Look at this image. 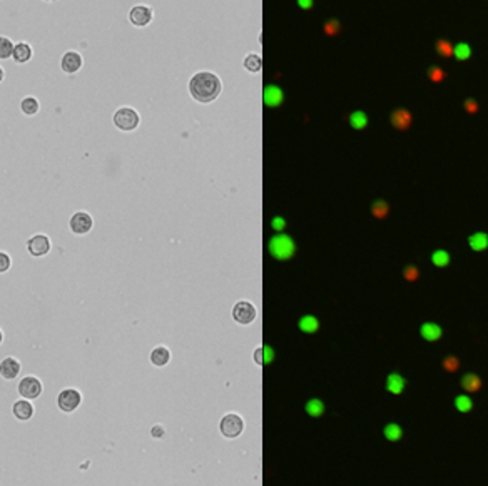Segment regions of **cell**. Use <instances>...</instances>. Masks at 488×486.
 Here are the masks:
<instances>
[{"mask_svg": "<svg viewBox=\"0 0 488 486\" xmlns=\"http://www.w3.org/2000/svg\"><path fill=\"white\" fill-rule=\"evenodd\" d=\"M189 92L196 101L204 104L211 102L221 94V80L211 72H199L191 79Z\"/></svg>", "mask_w": 488, "mask_h": 486, "instance_id": "cell-1", "label": "cell"}, {"mask_svg": "<svg viewBox=\"0 0 488 486\" xmlns=\"http://www.w3.org/2000/svg\"><path fill=\"white\" fill-rule=\"evenodd\" d=\"M268 249L274 259L278 261H288L294 256L296 246L293 242V239L286 236V234H279V236H274L270 244H268Z\"/></svg>", "mask_w": 488, "mask_h": 486, "instance_id": "cell-2", "label": "cell"}, {"mask_svg": "<svg viewBox=\"0 0 488 486\" xmlns=\"http://www.w3.org/2000/svg\"><path fill=\"white\" fill-rule=\"evenodd\" d=\"M114 124L120 130H134L139 125V114L130 107H120L114 114Z\"/></svg>", "mask_w": 488, "mask_h": 486, "instance_id": "cell-3", "label": "cell"}, {"mask_svg": "<svg viewBox=\"0 0 488 486\" xmlns=\"http://www.w3.org/2000/svg\"><path fill=\"white\" fill-rule=\"evenodd\" d=\"M219 428H221V433L226 436V438H236V436H239L241 431H243L244 423L239 414H226V416L221 419Z\"/></svg>", "mask_w": 488, "mask_h": 486, "instance_id": "cell-4", "label": "cell"}, {"mask_svg": "<svg viewBox=\"0 0 488 486\" xmlns=\"http://www.w3.org/2000/svg\"><path fill=\"white\" fill-rule=\"evenodd\" d=\"M233 318L239 324H251L256 319V309L254 306L248 301H239L233 308Z\"/></svg>", "mask_w": 488, "mask_h": 486, "instance_id": "cell-5", "label": "cell"}, {"mask_svg": "<svg viewBox=\"0 0 488 486\" xmlns=\"http://www.w3.org/2000/svg\"><path fill=\"white\" fill-rule=\"evenodd\" d=\"M57 405L65 413L74 411L80 405V393L77 390H64L57 398Z\"/></svg>", "mask_w": 488, "mask_h": 486, "instance_id": "cell-6", "label": "cell"}, {"mask_svg": "<svg viewBox=\"0 0 488 486\" xmlns=\"http://www.w3.org/2000/svg\"><path fill=\"white\" fill-rule=\"evenodd\" d=\"M19 393L24 398H27V400H35V398L42 393L40 381L37 378H32V376H29V378H24L20 381V384H19Z\"/></svg>", "mask_w": 488, "mask_h": 486, "instance_id": "cell-7", "label": "cell"}, {"mask_svg": "<svg viewBox=\"0 0 488 486\" xmlns=\"http://www.w3.org/2000/svg\"><path fill=\"white\" fill-rule=\"evenodd\" d=\"M27 249H29L32 256H43L51 249V239L43 236V234H37V236L30 237L27 241Z\"/></svg>", "mask_w": 488, "mask_h": 486, "instance_id": "cell-8", "label": "cell"}, {"mask_svg": "<svg viewBox=\"0 0 488 486\" xmlns=\"http://www.w3.org/2000/svg\"><path fill=\"white\" fill-rule=\"evenodd\" d=\"M70 229L75 234H85L92 229V217L87 212H77L70 219Z\"/></svg>", "mask_w": 488, "mask_h": 486, "instance_id": "cell-9", "label": "cell"}, {"mask_svg": "<svg viewBox=\"0 0 488 486\" xmlns=\"http://www.w3.org/2000/svg\"><path fill=\"white\" fill-rule=\"evenodd\" d=\"M129 19L136 27H144L149 24L152 19V10L149 7H146V5H136V7H132V10H130Z\"/></svg>", "mask_w": 488, "mask_h": 486, "instance_id": "cell-10", "label": "cell"}, {"mask_svg": "<svg viewBox=\"0 0 488 486\" xmlns=\"http://www.w3.org/2000/svg\"><path fill=\"white\" fill-rule=\"evenodd\" d=\"M411 119L413 117H411V114L407 109H396L391 114V125L398 130H407L411 125Z\"/></svg>", "mask_w": 488, "mask_h": 486, "instance_id": "cell-11", "label": "cell"}, {"mask_svg": "<svg viewBox=\"0 0 488 486\" xmlns=\"http://www.w3.org/2000/svg\"><path fill=\"white\" fill-rule=\"evenodd\" d=\"M80 65H82V57L77 52H67L62 57V62H60V67H62L64 72H67V74L77 72V70L80 69Z\"/></svg>", "mask_w": 488, "mask_h": 486, "instance_id": "cell-12", "label": "cell"}, {"mask_svg": "<svg viewBox=\"0 0 488 486\" xmlns=\"http://www.w3.org/2000/svg\"><path fill=\"white\" fill-rule=\"evenodd\" d=\"M2 376L5 379H14L15 376L19 374V371H20V364L19 361H15L14 358H5L4 361H2Z\"/></svg>", "mask_w": 488, "mask_h": 486, "instance_id": "cell-13", "label": "cell"}, {"mask_svg": "<svg viewBox=\"0 0 488 486\" xmlns=\"http://www.w3.org/2000/svg\"><path fill=\"white\" fill-rule=\"evenodd\" d=\"M420 332H421V336L425 337L426 341H436V339H440L441 337V327L435 324V323H425L423 326L420 327Z\"/></svg>", "mask_w": 488, "mask_h": 486, "instance_id": "cell-14", "label": "cell"}, {"mask_svg": "<svg viewBox=\"0 0 488 486\" xmlns=\"http://www.w3.org/2000/svg\"><path fill=\"white\" fill-rule=\"evenodd\" d=\"M462 386L465 391L468 393H476L481 390V379L478 374H473V373H468L465 374L462 378Z\"/></svg>", "mask_w": 488, "mask_h": 486, "instance_id": "cell-15", "label": "cell"}, {"mask_svg": "<svg viewBox=\"0 0 488 486\" xmlns=\"http://www.w3.org/2000/svg\"><path fill=\"white\" fill-rule=\"evenodd\" d=\"M14 414L17 419L25 421V419H29L32 414H34V408H32L29 401H17L14 405Z\"/></svg>", "mask_w": 488, "mask_h": 486, "instance_id": "cell-16", "label": "cell"}, {"mask_svg": "<svg viewBox=\"0 0 488 486\" xmlns=\"http://www.w3.org/2000/svg\"><path fill=\"white\" fill-rule=\"evenodd\" d=\"M386 390L393 395H400L405 390V379L398 373H391L386 379Z\"/></svg>", "mask_w": 488, "mask_h": 486, "instance_id": "cell-17", "label": "cell"}, {"mask_svg": "<svg viewBox=\"0 0 488 486\" xmlns=\"http://www.w3.org/2000/svg\"><path fill=\"white\" fill-rule=\"evenodd\" d=\"M299 329L306 332V334H313V332H316L320 329V321H318L315 316H303V318L299 319Z\"/></svg>", "mask_w": 488, "mask_h": 486, "instance_id": "cell-18", "label": "cell"}, {"mask_svg": "<svg viewBox=\"0 0 488 486\" xmlns=\"http://www.w3.org/2000/svg\"><path fill=\"white\" fill-rule=\"evenodd\" d=\"M169 358H171V354H169L167 349L162 346L156 348L154 351L151 353V363L156 366H166L169 363Z\"/></svg>", "mask_w": 488, "mask_h": 486, "instance_id": "cell-19", "label": "cell"}, {"mask_svg": "<svg viewBox=\"0 0 488 486\" xmlns=\"http://www.w3.org/2000/svg\"><path fill=\"white\" fill-rule=\"evenodd\" d=\"M30 56H32V51H30V47L27 45V43L22 42V43H17V45L14 47L12 57L15 59V62H19V64L27 62L30 59Z\"/></svg>", "mask_w": 488, "mask_h": 486, "instance_id": "cell-20", "label": "cell"}, {"mask_svg": "<svg viewBox=\"0 0 488 486\" xmlns=\"http://www.w3.org/2000/svg\"><path fill=\"white\" fill-rule=\"evenodd\" d=\"M390 212V206L386 204V201L378 199L371 204V214L376 217V219H385Z\"/></svg>", "mask_w": 488, "mask_h": 486, "instance_id": "cell-21", "label": "cell"}, {"mask_svg": "<svg viewBox=\"0 0 488 486\" xmlns=\"http://www.w3.org/2000/svg\"><path fill=\"white\" fill-rule=\"evenodd\" d=\"M306 413L309 414V416L313 418H320L323 413H325V405H323V401L320 400H309L308 403H306Z\"/></svg>", "mask_w": 488, "mask_h": 486, "instance_id": "cell-22", "label": "cell"}, {"mask_svg": "<svg viewBox=\"0 0 488 486\" xmlns=\"http://www.w3.org/2000/svg\"><path fill=\"white\" fill-rule=\"evenodd\" d=\"M488 246V236L483 232H476L470 237V248L473 251H483Z\"/></svg>", "mask_w": 488, "mask_h": 486, "instance_id": "cell-23", "label": "cell"}, {"mask_svg": "<svg viewBox=\"0 0 488 486\" xmlns=\"http://www.w3.org/2000/svg\"><path fill=\"white\" fill-rule=\"evenodd\" d=\"M281 92L276 87H268L266 89V95H264V101L270 107H276L279 102H281Z\"/></svg>", "mask_w": 488, "mask_h": 486, "instance_id": "cell-24", "label": "cell"}, {"mask_svg": "<svg viewBox=\"0 0 488 486\" xmlns=\"http://www.w3.org/2000/svg\"><path fill=\"white\" fill-rule=\"evenodd\" d=\"M403 436V431L402 428H400L398 424H394V423H390V424H386V428H385V438L388 441H398L400 438Z\"/></svg>", "mask_w": 488, "mask_h": 486, "instance_id": "cell-25", "label": "cell"}, {"mask_svg": "<svg viewBox=\"0 0 488 486\" xmlns=\"http://www.w3.org/2000/svg\"><path fill=\"white\" fill-rule=\"evenodd\" d=\"M435 48H436V52L440 54L441 57H452L453 56V45L450 43L448 40L445 39H440V40H436L435 43Z\"/></svg>", "mask_w": 488, "mask_h": 486, "instance_id": "cell-26", "label": "cell"}, {"mask_svg": "<svg viewBox=\"0 0 488 486\" xmlns=\"http://www.w3.org/2000/svg\"><path fill=\"white\" fill-rule=\"evenodd\" d=\"M431 261H433V264H435L436 267H445V266L450 263V254L447 253V251L438 249V251H435V253H433Z\"/></svg>", "mask_w": 488, "mask_h": 486, "instance_id": "cell-27", "label": "cell"}, {"mask_svg": "<svg viewBox=\"0 0 488 486\" xmlns=\"http://www.w3.org/2000/svg\"><path fill=\"white\" fill-rule=\"evenodd\" d=\"M20 109H22V112L32 116V114H35L37 111H39V102H37V99H34V97H27V99L22 101Z\"/></svg>", "mask_w": 488, "mask_h": 486, "instance_id": "cell-28", "label": "cell"}, {"mask_svg": "<svg viewBox=\"0 0 488 486\" xmlns=\"http://www.w3.org/2000/svg\"><path fill=\"white\" fill-rule=\"evenodd\" d=\"M244 67L248 70H251V72H259V70H261V57L257 56V54H251V56L246 57Z\"/></svg>", "mask_w": 488, "mask_h": 486, "instance_id": "cell-29", "label": "cell"}, {"mask_svg": "<svg viewBox=\"0 0 488 486\" xmlns=\"http://www.w3.org/2000/svg\"><path fill=\"white\" fill-rule=\"evenodd\" d=\"M471 54V48L468 43H458L457 47L453 48V56L458 59V61H467Z\"/></svg>", "mask_w": 488, "mask_h": 486, "instance_id": "cell-30", "label": "cell"}, {"mask_svg": "<svg viewBox=\"0 0 488 486\" xmlns=\"http://www.w3.org/2000/svg\"><path fill=\"white\" fill-rule=\"evenodd\" d=\"M455 406H457L458 411L467 413V411H470L471 408H473V403H471V400L468 396H457V398H455Z\"/></svg>", "mask_w": 488, "mask_h": 486, "instance_id": "cell-31", "label": "cell"}, {"mask_svg": "<svg viewBox=\"0 0 488 486\" xmlns=\"http://www.w3.org/2000/svg\"><path fill=\"white\" fill-rule=\"evenodd\" d=\"M349 119H351V125L354 129H363L365 125L368 124V117H366L363 112H354V114H351V117Z\"/></svg>", "mask_w": 488, "mask_h": 486, "instance_id": "cell-32", "label": "cell"}, {"mask_svg": "<svg viewBox=\"0 0 488 486\" xmlns=\"http://www.w3.org/2000/svg\"><path fill=\"white\" fill-rule=\"evenodd\" d=\"M403 277L407 279L408 282H415L416 279L420 277V271H418V267L413 266V264H410L405 267V271H403Z\"/></svg>", "mask_w": 488, "mask_h": 486, "instance_id": "cell-33", "label": "cell"}, {"mask_svg": "<svg viewBox=\"0 0 488 486\" xmlns=\"http://www.w3.org/2000/svg\"><path fill=\"white\" fill-rule=\"evenodd\" d=\"M2 47H0V57L2 59H7L14 54V47H12V42H10L7 37H2Z\"/></svg>", "mask_w": 488, "mask_h": 486, "instance_id": "cell-34", "label": "cell"}, {"mask_svg": "<svg viewBox=\"0 0 488 486\" xmlns=\"http://www.w3.org/2000/svg\"><path fill=\"white\" fill-rule=\"evenodd\" d=\"M458 366H460V361L457 356H447L443 359V368L450 371V373H455V371L458 369Z\"/></svg>", "mask_w": 488, "mask_h": 486, "instance_id": "cell-35", "label": "cell"}, {"mask_svg": "<svg viewBox=\"0 0 488 486\" xmlns=\"http://www.w3.org/2000/svg\"><path fill=\"white\" fill-rule=\"evenodd\" d=\"M428 77L431 82H443V79H445V72H443L440 67L433 65V67L428 69Z\"/></svg>", "mask_w": 488, "mask_h": 486, "instance_id": "cell-36", "label": "cell"}, {"mask_svg": "<svg viewBox=\"0 0 488 486\" xmlns=\"http://www.w3.org/2000/svg\"><path fill=\"white\" fill-rule=\"evenodd\" d=\"M339 30H341V25H339V22H338V20H330V22H326V25H325V32H326L328 35H336Z\"/></svg>", "mask_w": 488, "mask_h": 486, "instance_id": "cell-37", "label": "cell"}, {"mask_svg": "<svg viewBox=\"0 0 488 486\" xmlns=\"http://www.w3.org/2000/svg\"><path fill=\"white\" fill-rule=\"evenodd\" d=\"M271 226L274 231H278V232H281L284 227H286V219L284 217H274V219L271 221Z\"/></svg>", "mask_w": 488, "mask_h": 486, "instance_id": "cell-38", "label": "cell"}, {"mask_svg": "<svg viewBox=\"0 0 488 486\" xmlns=\"http://www.w3.org/2000/svg\"><path fill=\"white\" fill-rule=\"evenodd\" d=\"M273 359H274V351L270 346H264L262 348V361H264V364H268L271 363Z\"/></svg>", "mask_w": 488, "mask_h": 486, "instance_id": "cell-39", "label": "cell"}, {"mask_svg": "<svg viewBox=\"0 0 488 486\" xmlns=\"http://www.w3.org/2000/svg\"><path fill=\"white\" fill-rule=\"evenodd\" d=\"M465 111L470 112V114H475L476 111H478V102L473 101V99H468V101H465Z\"/></svg>", "mask_w": 488, "mask_h": 486, "instance_id": "cell-40", "label": "cell"}, {"mask_svg": "<svg viewBox=\"0 0 488 486\" xmlns=\"http://www.w3.org/2000/svg\"><path fill=\"white\" fill-rule=\"evenodd\" d=\"M0 259H2V264H0V271L5 272V271H7L9 267H10V259H9V256L5 254V253L0 254Z\"/></svg>", "mask_w": 488, "mask_h": 486, "instance_id": "cell-41", "label": "cell"}, {"mask_svg": "<svg viewBox=\"0 0 488 486\" xmlns=\"http://www.w3.org/2000/svg\"><path fill=\"white\" fill-rule=\"evenodd\" d=\"M151 434L154 436V438H161V436H164V429H162V426H154V428L151 429Z\"/></svg>", "mask_w": 488, "mask_h": 486, "instance_id": "cell-42", "label": "cell"}, {"mask_svg": "<svg viewBox=\"0 0 488 486\" xmlns=\"http://www.w3.org/2000/svg\"><path fill=\"white\" fill-rule=\"evenodd\" d=\"M254 359H256V363L257 364H262L264 361H262V348H259L257 351L254 353Z\"/></svg>", "mask_w": 488, "mask_h": 486, "instance_id": "cell-43", "label": "cell"}, {"mask_svg": "<svg viewBox=\"0 0 488 486\" xmlns=\"http://www.w3.org/2000/svg\"><path fill=\"white\" fill-rule=\"evenodd\" d=\"M299 5H301V7H304V9H309L313 5V2H311V0H299Z\"/></svg>", "mask_w": 488, "mask_h": 486, "instance_id": "cell-44", "label": "cell"}]
</instances>
